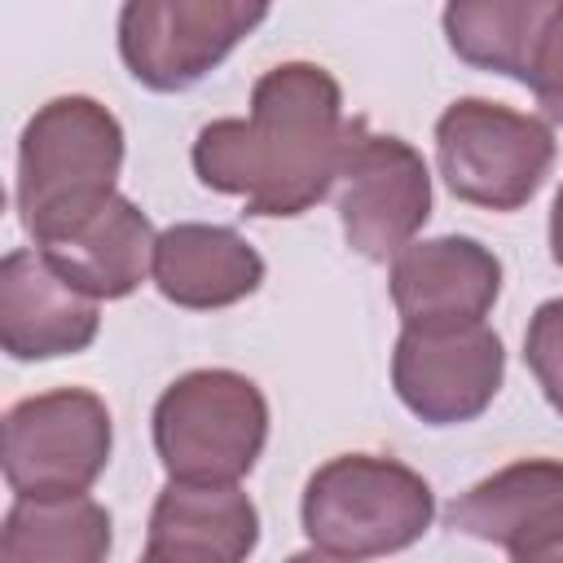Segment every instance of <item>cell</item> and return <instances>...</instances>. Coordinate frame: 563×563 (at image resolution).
I'll use <instances>...</instances> for the list:
<instances>
[{
  "instance_id": "cell-1",
  "label": "cell",
  "mask_w": 563,
  "mask_h": 563,
  "mask_svg": "<svg viewBox=\"0 0 563 563\" xmlns=\"http://www.w3.org/2000/svg\"><path fill=\"white\" fill-rule=\"evenodd\" d=\"M352 128L325 66L282 62L255 79L246 119H211L189 158L198 180L242 198L246 216H303L339 185Z\"/></svg>"
},
{
  "instance_id": "cell-2",
  "label": "cell",
  "mask_w": 563,
  "mask_h": 563,
  "mask_svg": "<svg viewBox=\"0 0 563 563\" xmlns=\"http://www.w3.org/2000/svg\"><path fill=\"white\" fill-rule=\"evenodd\" d=\"M123 167V128L119 119L84 97L66 92L44 101L18 136V216L35 246H48L75 233L97 216L119 189Z\"/></svg>"
},
{
  "instance_id": "cell-3",
  "label": "cell",
  "mask_w": 563,
  "mask_h": 563,
  "mask_svg": "<svg viewBox=\"0 0 563 563\" xmlns=\"http://www.w3.org/2000/svg\"><path fill=\"white\" fill-rule=\"evenodd\" d=\"M299 519L312 550L365 563L422 541L435 519V493L396 457L339 453L308 475Z\"/></svg>"
},
{
  "instance_id": "cell-4",
  "label": "cell",
  "mask_w": 563,
  "mask_h": 563,
  "mask_svg": "<svg viewBox=\"0 0 563 563\" xmlns=\"http://www.w3.org/2000/svg\"><path fill=\"white\" fill-rule=\"evenodd\" d=\"M268 444V400L238 369H189L154 405V453L172 484H238Z\"/></svg>"
},
{
  "instance_id": "cell-5",
  "label": "cell",
  "mask_w": 563,
  "mask_h": 563,
  "mask_svg": "<svg viewBox=\"0 0 563 563\" xmlns=\"http://www.w3.org/2000/svg\"><path fill=\"white\" fill-rule=\"evenodd\" d=\"M435 163L453 198L484 211H519L554 167L545 119L484 97H457L435 119Z\"/></svg>"
},
{
  "instance_id": "cell-6",
  "label": "cell",
  "mask_w": 563,
  "mask_h": 563,
  "mask_svg": "<svg viewBox=\"0 0 563 563\" xmlns=\"http://www.w3.org/2000/svg\"><path fill=\"white\" fill-rule=\"evenodd\" d=\"M114 449L110 409L88 387H57L4 413V479L13 497H84Z\"/></svg>"
},
{
  "instance_id": "cell-7",
  "label": "cell",
  "mask_w": 563,
  "mask_h": 563,
  "mask_svg": "<svg viewBox=\"0 0 563 563\" xmlns=\"http://www.w3.org/2000/svg\"><path fill=\"white\" fill-rule=\"evenodd\" d=\"M264 18L268 4L242 0H128L119 9V57L150 92H185Z\"/></svg>"
},
{
  "instance_id": "cell-8",
  "label": "cell",
  "mask_w": 563,
  "mask_h": 563,
  "mask_svg": "<svg viewBox=\"0 0 563 563\" xmlns=\"http://www.w3.org/2000/svg\"><path fill=\"white\" fill-rule=\"evenodd\" d=\"M339 224L343 242L369 260L387 264L405 246H413L418 229L431 216V172L427 158L391 132H369L365 119H356L347 158L339 172Z\"/></svg>"
},
{
  "instance_id": "cell-9",
  "label": "cell",
  "mask_w": 563,
  "mask_h": 563,
  "mask_svg": "<svg viewBox=\"0 0 563 563\" xmlns=\"http://www.w3.org/2000/svg\"><path fill=\"white\" fill-rule=\"evenodd\" d=\"M506 378V347L497 330H400L391 352V387L400 405L427 427L475 422Z\"/></svg>"
},
{
  "instance_id": "cell-10",
  "label": "cell",
  "mask_w": 563,
  "mask_h": 563,
  "mask_svg": "<svg viewBox=\"0 0 563 563\" xmlns=\"http://www.w3.org/2000/svg\"><path fill=\"white\" fill-rule=\"evenodd\" d=\"M387 286L405 330H466L484 325L493 312L501 295V260L466 233H444L405 246L391 260Z\"/></svg>"
},
{
  "instance_id": "cell-11",
  "label": "cell",
  "mask_w": 563,
  "mask_h": 563,
  "mask_svg": "<svg viewBox=\"0 0 563 563\" xmlns=\"http://www.w3.org/2000/svg\"><path fill=\"white\" fill-rule=\"evenodd\" d=\"M101 312L35 246L0 260V347L13 361L75 356L97 339Z\"/></svg>"
},
{
  "instance_id": "cell-12",
  "label": "cell",
  "mask_w": 563,
  "mask_h": 563,
  "mask_svg": "<svg viewBox=\"0 0 563 563\" xmlns=\"http://www.w3.org/2000/svg\"><path fill=\"white\" fill-rule=\"evenodd\" d=\"M444 523L462 537L501 545L510 559L563 545V462L519 457L484 475L449 501Z\"/></svg>"
},
{
  "instance_id": "cell-13",
  "label": "cell",
  "mask_w": 563,
  "mask_h": 563,
  "mask_svg": "<svg viewBox=\"0 0 563 563\" xmlns=\"http://www.w3.org/2000/svg\"><path fill=\"white\" fill-rule=\"evenodd\" d=\"M260 545V510L238 484H172L154 497L150 563H246Z\"/></svg>"
},
{
  "instance_id": "cell-14",
  "label": "cell",
  "mask_w": 563,
  "mask_h": 563,
  "mask_svg": "<svg viewBox=\"0 0 563 563\" xmlns=\"http://www.w3.org/2000/svg\"><path fill=\"white\" fill-rule=\"evenodd\" d=\"M158 295L189 312H216L260 290L264 255L229 224H172L154 242L150 268Z\"/></svg>"
},
{
  "instance_id": "cell-15",
  "label": "cell",
  "mask_w": 563,
  "mask_h": 563,
  "mask_svg": "<svg viewBox=\"0 0 563 563\" xmlns=\"http://www.w3.org/2000/svg\"><path fill=\"white\" fill-rule=\"evenodd\" d=\"M154 224L150 216L114 194L97 216H88L75 233L35 246L70 286H79L88 299H128L154 268Z\"/></svg>"
},
{
  "instance_id": "cell-16",
  "label": "cell",
  "mask_w": 563,
  "mask_h": 563,
  "mask_svg": "<svg viewBox=\"0 0 563 563\" xmlns=\"http://www.w3.org/2000/svg\"><path fill=\"white\" fill-rule=\"evenodd\" d=\"M110 541V510L88 493L53 501L13 497L0 528V563H106Z\"/></svg>"
},
{
  "instance_id": "cell-17",
  "label": "cell",
  "mask_w": 563,
  "mask_h": 563,
  "mask_svg": "<svg viewBox=\"0 0 563 563\" xmlns=\"http://www.w3.org/2000/svg\"><path fill=\"white\" fill-rule=\"evenodd\" d=\"M554 0H457L440 13L449 48L479 70L528 84V66Z\"/></svg>"
},
{
  "instance_id": "cell-18",
  "label": "cell",
  "mask_w": 563,
  "mask_h": 563,
  "mask_svg": "<svg viewBox=\"0 0 563 563\" xmlns=\"http://www.w3.org/2000/svg\"><path fill=\"white\" fill-rule=\"evenodd\" d=\"M523 361H528L537 387L545 391L550 409L563 413V299H545V303H537V312L528 317V330H523Z\"/></svg>"
},
{
  "instance_id": "cell-19",
  "label": "cell",
  "mask_w": 563,
  "mask_h": 563,
  "mask_svg": "<svg viewBox=\"0 0 563 563\" xmlns=\"http://www.w3.org/2000/svg\"><path fill=\"white\" fill-rule=\"evenodd\" d=\"M523 88H532V97L550 123H563V0L550 4V18L541 26Z\"/></svg>"
},
{
  "instance_id": "cell-20",
  "label": "cell",
  "mask_w": 563,
  "mask_h": 563,
  "mask_svg": "<svg viewBox=\"0 0 563 563\" xmlns=\"http://www.w3.org/2000/svg\"><path fill=\"white\" fill-rule=\"evenodd\" d=\"M550 260L563 268V185H559V194L550 202Z\"/></svg>"
},
{
  "instance_id": "cell-21",
  "label": "cell",
  "mask_w": 563,
  "mask_h": 563,
  "mask_svg": "<svg viewBox=\"0 0 563 563\" xmlns=\"http://www.w3.org/2000/svg\"><path fill=\"white\" fill-rule=\"evenodd\" d=\"M510 563H563V545H550V550H532V554H515Z\"/></svg>"
},
{
  "instance_id": "cell-22",
  "label": "cell",
  "mask_w": 563,
  "mask_h": 563,
  "mask_svg": "<svg viewBox=\"0 0 563 563\" xmlns=\"http://www.w3.org/2000/svg\"><path fill=\"white\" fill-rule=\"evenodd\" d=\"M286 563H347V559H334V554H325V550H299V554H290Z\"/></svg>"
},
{
  "instance_id": "cell-23",
  "label": "cell",
  "mask_w": 563,
  "mask_h": 563,
  "mask_svg": "<svg viewBox=\"0 0 563 563\" xmlns=\"http://www.w3.org/2000/svg\"><path fill=\"white\" fill-rule=\"evenodd\" d=\"M141 563H150V559H141Z\"/></svg>"
}]
</instances>
